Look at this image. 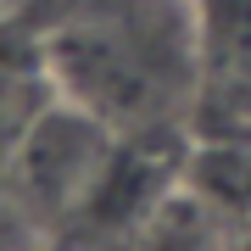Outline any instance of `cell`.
Segmentation results:
<instances>
[{
  "instance_id": "1",
  "label": "cell",
  "mask_w": 251,
  "mask_h": 251,
  "mask_svg": "<svg viewBox=\"0 0 251 251\" xmlns=\"http://www.w3.org/2000/svg\"><path fill=\"white\" fill-rule=\"evenodd\" d=\"M50 73L106 128H162L201 95L196 0H90L50 39Z\"/></svg>"
},
{
  "instance_id": "3",
  "label": "cell",
  "mask_w": 251,
  "mask_h": 251,
  "mask_svg": "<svg viewBox=\"0 0 251 251\" xmlns=\"http://www.w3.org/2000/svg\"><path fill=\"white\" fill-rule=\"evenodd\" d=\"M201 90L251 100V0H196Z\"/></svg>"
},
{
  "instance_id": "4",
  "label": "cell",
  "mask_w": 251,
  "mask_h": 251,
  "mask_svg": "<svg viewBox=\"0 0 251 251\" xmlns=\"http://www.w3.org/2000/svg\"><path fill=\"white\" fill-rule=\"evenodd\" d=\"M39 234H45V224L23 206L11 184H0V251H39Z\"/></svg>"
},
{
  "instance_id": "2",
  "label": "cell",
  "mask_w": 251,
  "mask_h": 251,
  "mask_svg": "<svg viewBox=\"0 0 251 251\" xmlns=\"http://www.w3.org/2000/svg\"><path fill=\"white\" fill-rule=\"evenodd\" d=\"M112 151V128L100 123L95 112L73 106L62 95L50 112H39L28 123V134L11 151V190L23 196V206L39 218V224H56V218H78L84 196L100 179V162Z\"/></svg>"
}]
</instances>
